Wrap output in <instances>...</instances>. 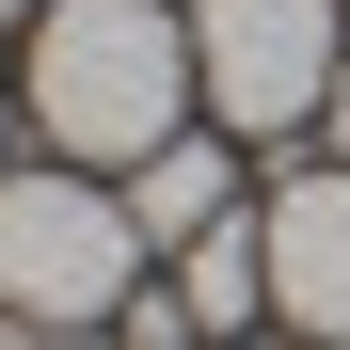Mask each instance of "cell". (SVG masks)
Masks as SVG:
<instances>
[{
  "instance_id": "obj_1",
  "label": "cell",
  "mask_w": 350,
  "mask_h": 350,
  "mask_svg": "<svg viewBox=\"0 0 350 350\" xmlns=\"http://www.w3.org/2000/svg\"><path fill=\"white\" fill-rule=\"evenodd\" d=\"M191 16L175 0H48L32 16V128L80 175H144L159 144H191Z\"/></svg>"
},
{
  "instance_id": "obj_2",
  "label": "cell",
  "mask_w": 350,
  "mask_h": 350,
  "mask_svg": "<svg viewBox=\"0 0 350 350\" xmlns=\"http://www.w3.org/2000/svg\"><path fill=\"white\" fill-rule=\"evenodd\" d=\"M0 303H16L32 334H96L144 303V223L111 175H0Z\"/></svg>"
},
{
  "instance_id": "obj_3",
  "label": "cell",
  "mask_w": 350,
  "mask_h": 350,
  "mask_svg": "<svg viewBox=\"0 0 350 350\" xmlns=\"http://www.w3.org/2000/svg\"><path fill=\"white\" fill-rule=\"evenodd\" d=\"M334 0H191V96L223 144H286L303 111H334Z\"/></svg>"
},
{
  "instance_id": "obj_4",
  "label": "cell",
  "mask_w": 350,
  "mask_h": 350,
  "mask_svg": "<svg viewBox=\"0 0 350 350\" xmlns=\"http://www.w3.org/2000/svg\"><path fill=\"white\" fill-rule=\"evenodd\" d=\"M271 319H303L319 350H350V159L303 175V191H271Z\"/></svg>"
},
{
  "instance_id": "obj_5",
  "label": "cell",
  "mask_w": 350,
  "mask_h": 350,
  "mask_svg": "<svg viewBox=\"0 0 350 350\" xmlns=\"http://www.w3.org/2000/svg\"><path fill=\"white\" fill-rule=\"evenodd\" d=\"M111 191H128V223H144V255H191L207 223L239 207V159H223V144L191 128V144H159L144 175H111Z\"/></svg>"
},
{
  "instance_id": "obj_6",
  "label": "cell",
  "mask_w": 350,
  "mask_h": 350,
  "mask_svg": "<svg viewBox=\"0 0 350 350\" xmlns=\"http://www.w3.org/2000/svg\"><path fill=\"white\" fill-rule=\"evenodd\" d=\"M175 303H191V334H239V319L271 303V223H239V207H223L207 239L175 255Z\"/></svg>"
},
{
  "instance_id": "obj_7",
  "label": "cell",
  "mask_w": 350,
  "mask_h": 350,
  "mask_svg": "<svg viewBox=\"0 0 350 350\" xmlns=\"http://www.w3.org/2000/svg\"><path fill=\"white\" fill-rule=\"evenodd\" d=\"M319 128H334V159H350V64H334V111H319Z\"/></svg>"
},
{
  "instance_id": "obj_8",
  "label": "cell",
  "mask_w": 350,
  "mask_h": 350,
  "mask_svg": "<svg viewBox=\"0 0 350 350\" xmlns=\"http://www.w3.org/2000/svg\"><path fill=\"white\" fill-rule=\"evenodd\" d=\"M0 16H48V0H0Z\"/></svg>"
}]
</instances>
